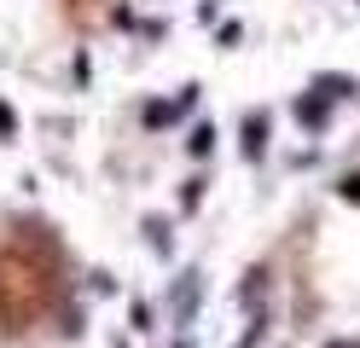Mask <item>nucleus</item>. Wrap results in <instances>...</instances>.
Returning <instances> with one entry per match:
<instances>
[{
    "mask_svg": "<svg viewBox=\"0 0 360 348\" xmlns=\"http://www.w3.org/2000/svg\"><path fill=\"white\" fill-rule=\"evenodd\" d=\"M174 348H186V342H174Z\"/></svg>",
    "mask_w": 360,
    "mask_h": 348,
    "instance_id": "obj_9",
    "label": "nucleus"
},
{
    "mask_svg": "<svg viewBox=\"0 0 360 348\" xmlns=\"http://www.w3.org/2000/svg\"><path fill=\"white\" fill-rule=\"evenodd\" d=\"M297 122H302V128H314V134L326 128V99H320V93H308V99H297Z\"/></svg>",
    "mask_w": 360,
    "mask_h": 348,
    "instance_id": "obj_1",
    "label": "nucleus"
},
{
    "mask_svg": "<svg viewBox=\"0 0 360 348\" xmlns=\"http://www.w3.org/2000/svg\"><path fill=\"white\" fill-rule=\"evenodd\" d=\"M174 116H180V105H151V110H146V122H151V128H169Z\"/></svg>",
    "mask_w": 360,
    "mask_h": 348,
    "instance_id": "obj_4",
    "label": "nucleus"
},
{
    "mask_svg": "<svg viewBox=\"0 0 360 348\" xmlns=\"http://www.w3.org/2000/svg\"><path fill=\"white\" fill-rule=\"evenodd\" d=\"M326 348H354V342H343V337H337V342H326Z\"/></svg>",
    "mask_w": 360,
    "mask_h": 348,
    "instance_id": "obj_8",
    "label": "nucleus"
},
{
    "mask_svg": "<svg viewBox=\"0 0 360 348\" xmlns=\"http://www.w3.org/2000/svg\"><path fill=\"white\" fill-rule=\"evenodd\" d=\"M244 151H250V157L267 151V116H262V110H256V116H244Z\"/></svg>",
    "mask_w": 360,
    "mask_h": 348,
    "instance_id": "obj_2",
    "label": "nucleus"
},
{
    "mask_svg": "<svg viewBox=\"0 0 360 348\" xmlns=\"http://www.w3.org/2000/svg\"><path fill=\"white\" fill-rule=\"evenodd\" d=\"M314 93H320V99H331V93H354V82H349V76H320Z\"/></svg>",
    "mask_w": 360,
    "mask_h": 348,
    "instance_id": "obj_3",
    "label": "nucleus"
},
{
    "mask_svg": "<svg viewBox=\"0 0 360 348\" xmlns=\"http://www.w3.org/2000/svg\"><path fill=\"white\" fill-rule=\"evenodd\" d=\"M186 146H192V151H198V157H204V151H210V146H215V128H192V139H186Z\"/></svg>",
    "mask_w": 360,
    "mask_h": 348,
    "instance_id": "obj_5",
    "label": "nucleus"
},
{
    "mask_svg": "<svg viewBox=\"0 0 360 348\" xmlns=\"http://www.w3.org/2000/svg\"><path fill=\"white\" fill-rule=\"evenodd\" d=\"M343 198H349V203H360V174H349V180H343Z\"/></svg>",
    "mask_w": 360,
    "mask_h": 348,
    "instance_id": "obj_7",
    "label": "nucleus"
},
{
    "mask_svg": "<svg viewBox=\"0 0 360 348\" xmlns=\"http://www.w3.org/2000/svg\"><path fill=\"white\" fill-rule=\"evenodd\" d=\"M12 134H18V110L0 105V139H12Z\"/></svg>",
    "mask_w": 360,
    "mask_h": 348,
    "instance_id": "obj_6",
    "label": "nucleus"
}]
</instances>
